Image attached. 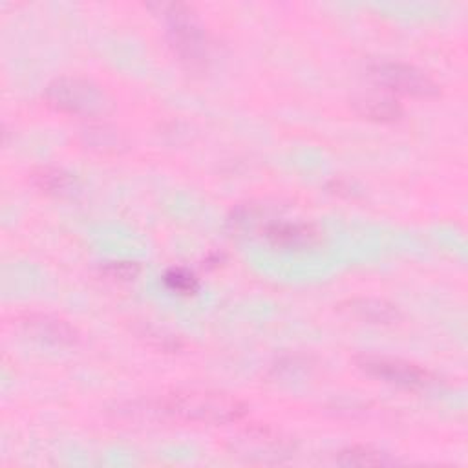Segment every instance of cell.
Listing matches in <instances>:
<instances>
[{
    "instance_id": "6da1fadb",
    "label": "cell",
    "mask_w": 468,
    "mask_h": 468,
    "mask_svg": "<svg viewBox=\"0 0 468 468\" xmlns=\"http://www.w3.org/2000/svg\"><path fill=\"white\" fill-rule=\"evenodd\" d=\"M155 404L161 420L229 424L241 420L247 413V406L236 397L208 389H179Z\"/></svg>"
},
{
    "instance_id": "7a4b0ae2",
    "label": "cell",
    "mask_w": 468,
    "mask_h": 468,
    "mask_svg": "<svg viewBox=\"0 0 468 468\" xmlns=\"http://www.w3.org/2000/svg\"><path fill=\"white\" fill-rule=\"evenodd\" d=\"M157 9L168 26V40L179 60L188 68H201L208 57V42L192 7L179 2L150 5Z\"/></svg>"
},
{
    "instance_id": "3957f363",
    "label": "cell",
    "mask_w": 468,
    "mask_h": 468,
    "mask_svg": "<svg viewBox=\"0 0 468 468\" xmlns=\"http://www.w3.org/2000/svg\"><path fill=\"white\" fill-rule=\"evenodd\" d=\"M44 97L51 108L80 117H101L112 108L108 95L97 84L80 77H58L51 80Z\"/></svg>"
},
{
    "instance_id": "277c9868",
    "label": "cell",
    "mask_w": 468,
    "mask_h": 468,
    "mask_svg": "<svg viewBox=\"0 0 468 468\" xmlns=\"http://www.w3.org/2000/svg\"><path fill=\"white\" fill-rule=\"evenodd\" d=\"M230 450L236 457L243 461L274 464L291 457L294 446L291 439L278 430L263 424H252L241 430L236 437H232Z\"/></svg>"
},
{
    "instance_id": "5b68a950",
    "label": "cell",
    "mask_w": 468,
    "mask_h": 468,
    "mask_svg": "<svg viewBox=\"0 0 468 468\" xmlns=\"http://www.w3.org/2000/svg\"><path fill=\"white\" fill-rule=\"evenodd\" d=\"M371 77L384 88L402 93V95H411V97H435L439 95L441 88L439 84L422 69L404 64V62H378L371 66Z\"/></svg>"
},
{
    "instance_id": "8992f818",
    "label": "cell",
    "mask_w": 468,
    "mask_h": 468,
    "mask_svg": "<svg viewBox=\"0 0 468 468\" xmlns=\"http://www.w3.org/2000/svg\"><path fill=\"white\" fill-rule=\"evenodd\" d=\"M355 362L364 373L402 388H426L433 382V375L428 369L402 358L360 355L355 358Z\"/></svg>"
},
{
    "instance_id": "52a82bcc",
    "label": "cell",
    "mask_w": 468,
    "mask_h": 468,
    "mask_svg": "<svg viewBox=\"0 0 468 468\" xmlns=\"http://www.w3.org/2000/svg\"><path fill=\"white\" fill-rule=\"evenodd\" d=\"M15 325L22 333L29 335L31 338H37L46 344L68 346L77 342V331L64 320L51 314H42V313L20 314L15 318Z\"/></svg>"
},
{
    "instance_id": "ba28073f",
    "label": "cell",
    "mask_w": 468,
    "mask_h": 468,
    "mask_svg": "<svg viewBox=\"0 0 468 468\" xmlns=\"http://www.w3.org/2000/svg\"><path fill=\"white\" fill-rule=\"evenodd\" d=\"M263 236L282 249H309L320 241V230L311 223L272 221L263 229Z\"/></svg>"
},
{
    "instance_id": "9c48e42d",
    "label": "cell",
    "mask_w": 468,
    "mask_h": 468,
    "mask_svg": "<svg viewBox=\"0 0 468 468\" xmlns=\"http://www.w3.org/2000/svg\"><path fill=\"white\" fill-rule=\"evenodd\" d=\"M338 309L344 314L367 324L388 325L395 324L400 318V313L393 303L378 298H351L342 302Z\"/></svg>"
},
{
    "instance_id": "30bf717a",
    "label": "cell",
    "mask_w": 468,
    "mask_h": 468,
    "mask_svg": "<svg viewBox=\"0 0 468 468\" xmlns=\"http://www.w3.org/2000/svg\"><path fill=\"white\" fill-rule=\"evenodd\" d=\"M351 104L362 117L378 121V122H393V121H399L402 115L400 104L388 95H377V93L360 95L353 99Z\"/></svg>"
},
{
    "instance_id": "8fae6325",
    "label": "cell",
    "mask_w": 468,
    "mask_h": 468,
    "mask_svg": "<svg viewBox=\"0 0 468 468\" xmlns=\"http://www.w3.org/2000/svg\"><path fill=\"white\" fill-rule=\"evenodd\" d=\"M27 179L44 194H64L73 185L71 176L55 166H37L27 174Z\"/></svg>"
},
{
    "instance_id": "7c38bea8",
    "label": "cell",
    "mask_w": 468,
    "mask_h": 468,
    "mask_svg": "<svg viewBox=\"0 0 468 468\" xmlns=\"http://www.w3.org/2000/svg\"><path fill=\"white\" fill-rule=\"evenodd\" d=\"M336 463L344 466H386V464H393L395 459H391L389 453L386 452L358 444V446L344 448L338 453Z\"/></svg>"
},
{
    "instance_id": "4fadbf2b",
    "label": "cell",
    "mask_w": 468,
    "mask_h": 468,
    "mask_svg": "<svg viewBox=\"0 0 468 468\" xmlns=\"http://www.w3.org/2000/svg\"><path fill=\"white\" fill-rule=\"evenodd\" d=\"M165 285L177 294H192L197 289L196 276L185 267H172L165 272Z\"/></svg>"
},
{
    "instance_id": "5bb4252c",
    "label": "cell",
    "mask_w": 468,
    "mask_h": 468,
    "mask_svg": "<svg viewBox=\"0 0 468 468\" xmlns=\"http://www.w3.org/2000/svg\"><path fill=\"white\" fill-rule=\"evenodd\" d=\"M86 143L91 144V148H101V150H117L121 146V139L113 130H108L106 126L91 128L86 130Z\"/></svg>"
},
{
    "instance_id": "9a60e30c",
    "label": "cell",
    "mask_w": 468,
    "mask_h": 468,
    "mask_svg": "<svg viewBox=\"0 0 468 468\" xmlns=\"http://www.w3.org/2000/svg\"><path fill=\"white\" fill-rule=\"evenodd\" d=\"M139 265L133 261H112L102 267V274L115 282H130L137 276Z\"/></svg>"
}]
</instances>
